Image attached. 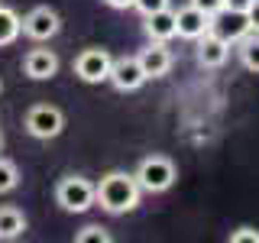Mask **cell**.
Wrapping results in <instances>:
<instances>
[{"label":"cell","instance_id":"cell-21","mask_svg":"<svg viewBox=\"0 0 259 243\" xmlns=\"http://www.w3.org/2000/svg\"><path fill=\"white\" fill-rule=\"evenodd\" d=\"M191 7H198L201 13L214 16V13H221V10H224V0H191Z\"/></svg>","mask_w":259,"mask_h":243},{"label":"cell","instance_id":"cell-1","mask_svg":"<svg viewBox=\"0 0 259 243\" xmlns=\"http://www.w3.org/2000/svg\"><path fill=\"white\" fill-rule=\"evenodd\" d=\"M140 194L143 188L136 185V175L113 169L94 185V205H101L107 214H126L140 205Z\"/></svg>","mask_w":259,"mask_h":243},{"label":"cell","instance_id":"cell-15","mask_svg":"<svg viewBox=\"0 0 259 243\" xmlns=\"http://www.w3.org/2000/svg\"><path fill=\"white\" fill-rule=\"evenodd\" d=\"M23 32V20L13 7H0V46H13Z\"/></svg>","mask_w":259,"mask_h":243},{"label":"cell","instance_id":"cell-7","mask_svg":"<svg viewBox=\"0 0 259 243\" xmlns=\"http://www.w3.org/2000/svg\"><path fill=\"white\" fill-rule=\"evenodd\" d=\"M62 29V16L52 10V7H32V10L23 16V32L36 43H46L55 32Z\"/></svg>","mask_w":259,"mask_h":243},{"label":"cell","instance_id":"cell-2","mask_svg":"<svg viewBox=\"0 0 259 243\" xmlns=\"http://www.w3.org/2000/svg\"><path fill=\"white\" fill-rule=\"evenodd\" d=\"M136 185H140L143 191H152V194H159V191H168L175 185V178H178V169H175V162L168 159V156H162V152H156V156H146L140 162V169H136Z\"/></svg>","mask_w":259,"mask_h":243},{"label":"cell","instance_id":"cell-5","mask_svg":"<svg viewBox=\"0 0 259 243\" xmlns=\"http://www.w3.org/2000/svg\"><path fill=\"white\" fill-rule=\"evenodd\" d=\"M107 81L117 91H140V88L146 85V71H143V65H140V59L136 55H120V59H113L110 62V75H107Z\"/></svg>","mask_w":259,"mask_h":243},{"label":"cell","instance_id":"cell-9","mask_svg":"<svg viewBox=\"0 0 259 243\" xmlns=\"http://www.w3.org/2000/svg\"><path fill=\"white\" fill-rule=\"evenodd\" d=\"M136 59H140V65H143L146 78H162V75H168L172 65H175L172 49H168L165 43H152V39H149V46H146Z\"/></svg>","mask_w":259,"mask_h":243},{"label":"cell","instance_id":"cell-23","mask_svg":"<svg viewBox=\"0 0 259 243\" xmlns=\"http://www.w3.org/2000/svg\"><path fill=\"white\" fill-rule=\"evenodd\" d=\"M253 4H256V0H224V7H227V10H240V13H246Z\"/></svg>","mask_w":259,"mask_h":243},{"label":"cell","instance_id":"cell-6","mask_svg":"<svg viewBox=\"0 0 259 243\" xmlns=\"http://www.w3.org/2000/svg\"><path fill=\"white\" fill-rule=\"evenodd\" d=\"M110 62L113 59H110L107 49H84L75 59V75L81 81H88V85H101L110 75Z\"/></svg>","mask_w":259,"mask_h":243},{"label":"cell","instance_id":"cell-10","mask_svg":"<svg viewBox=\"0 0 259 243\" xmlns=\"http://www.w3.org/2000/svg\"><path fill=\"white\" fill-rule=\"evenodd\" d=\"M210 32H217V36L227 39V43H240V39L249 32V20H246V13L227 10V7H224L221 13L210 16Z\"/></svg>","mask_w":259,"mask_h":243},{"label":"cell","instance_id":"cell-26","mask_svg":"<svg viewBox=\"0 0 259 243\" xmlns=\"http://www.w3.org/2000/svg\"><path fill=\"white\" fill-rule=\"evenodd\" d=\"M0 91H4V81H0Z\"/></svg>","mask_w":259,"mask_h":243},{"label":"cell","instance_id":"cell-4","mask_svg":"<svg viewBox=\"0 0 259 243\" xmlns=\"http://www.w3.org/2000/svg\"><path fill=\"white\" fill-rule=\"evenodd\" d=\"M65 130V113L55 104H36L26 113V133L36 140H55Z\"/></svg>","mask_w":259,"mask_h":243},{"label":"cell","instance_id":"cell-11","mask_svg":"<svg viewBox=\"0 0 259 243\" xmlns=\"http://www.w3.org/2000/svg\"><path fill=\"white\" fill-rule=\"evenodd\" d=\"M210 29V16L207 13H201L198 7H182V10H175V36H182V39H198V36H204V32Z\"/></svg>","mask_w":259,"mask_h":243},{"label":"cell","instance_id":"cell-22","mask_svg":"<svg viewBox=\"0 0 259 243\" xmlns=\"http://www.w3.org/2000/svg\"><path fill=\"white\" fill-rule=\"evenodd\" d=\"M246 20H249V32H259V0L246 10Z\"/></svg>","mask_w":259,"mask_h":243},{"label":"cell","instance_id":"cell-3","mask_svg":"<svg viewBox=\"0 0 259 243\" xmlns=\"http://www.w3.org/2000/svg\"><path fill=\"white\" fill-rule=\"evenodd\" d=\"M55 201L68 214H84L88 208H94V182L84 175H65L55 185Z\"/></svg>","mask_w":259,"mask_h":243},{"label":"cell","instance_id":"cell-8","mask_svg":"<svg viewBox=\"0 0 259 243\" xmlns=\"http://www.w3.org/2000/svg\"><path fill=\"white\" fill-rule=\"evenodd\" d=\"M198 43V49H194V55H198V65L201 68H221V65L230 59V43L227 39H221L217 32H204V36L194 39Z\"/></svg>","mask_w":259,"mask_h":243},{"label":"cell","instance_id":"cell-20","mask_svg":"<svg viewBox=\"0 0 259 243\" xmlns=\"http://www.w3.org/2000/svg\"><path fill=\"white\" fill-rule=\"evenodd\" d=\"M133 7H136V10H140V13L146 16V13L165 10V7H168V0H133Z\"/></svg>","mask_w":259,"mask_h":243},{"label":"cell","instance_id":"cell-16","mask_svg":"<svg viewBox=\"0 0 259 243\" xmlns=\"http://www.w3.org/2000/svg\"><path fill=\"white\" fill-rule=\"evenodd\" d=\"M240 62L246 71H256L259 75V32H246V36L240 39Z\"/></svg>","mask_w":259,"mask_h":243},{"label":"cell","instance_id":"cell-14","mask_svg":"<svg viewBox=\"0 0 259 243\" xmlns=\"http://www.w3.org/2000/svg\"><path fill=\"white\" fill-rule=\"evenodd\" d=\"M26 233V217H23L20 208L4 205L0 208V240H16Z\"/></svg>","mask_w":259,"mask_h":243},{"label":"cell","instance_id":"cell-19","mask_svg":"<svg viewBox=\"0 0 259 243\" xmlns=\"http://www.w3.org/2000/svg\"><path fill=\"white\" fill-rule=\"evenodd\" d=\"M230 243H259V230L256 227H240L230 233Z\"/></svg>","mask_w":259,"mask_h":243},{"label":"cell","instance_id":"cell-18","mask_svg":"<svg viewBox=\"0 0 259 243\" xmlns=\"http://www.w3.org/2000/svg\"><path fill=\"white\" fill-rule=\"evenodd\" d=\"M75 243H110V233L101 224H88L75 233Z\"/></svg>","mask_w":259,"mask_h":243},{"label":"cell","instance_id":"cell-25","mask_svg":"<svg viewBox=\"0 0 259 243\" xmlns=\"http://www.w3.org/2000/svg\"><path fill=\"white\" fill-rule=\"evenodd\" d=\"M0 146H4V133H0Z\"/></svg>","mask_w":259,"mask_h":243},{"label":"cell","instance_id":"cell-24","mask_svg":"<svg viewBox=\"0 0 259 243\" xmlns=\"http://www.w3.org/2000/svg\"><path fill=\"white\" fill-rule=\"evenodd\" d=\"M107 7H113V10H130L133 7V0H104Z\"/></svg>","mask_w":259,"mask_h":243},{"label":"cell","instance_id":"cell-17","mask_svg":"<svg viewBox=\"0 0 259 243\" xmlns=\"http://www.w3.org/2000/svg\"><path fill=\"white\" fill-rule=\"evenodd\" d=\"M16 185H20V169H16V162L0 156V191H13Z\"/></svg>","mask_w":259,"mask_h":243},{"label":"cell","instance_id":"cell-13","mask_svg":"<svg viewBox=\"0 0 259 243\" xmlns=\"http://www.w3.org/2000/svg\"><path fill=\"white\" fill-rule=\"evenodd\" d=\"M146 36L152 39V43H168V39H175V10H156V13H146V23H143Z\"/></svg>","mask_w":259,"mask_h":243},{"label":"cell","instance_id":"cell-12","mask_svg":"<svg viewBox=\"0 0 259 243\" xmlns=\"http://www.w3.org/2000/svg\"><path fill=\"white\" fill-rule=\"evenodd\" d=\"M23 71L32 81H49L59 71V55L52 49H29L26 59H23Z\"/></svg>","mask_w":259,"mask_h":243}]
</instances>
